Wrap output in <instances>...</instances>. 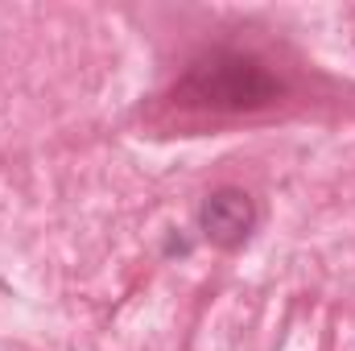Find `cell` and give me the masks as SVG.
<instances>
[{
	"label": "cell",
	"instance_id": "7a4b0ae2",
	"mask_svg": "<svg viewBox=\"0 0 355 351\" xmlns=\"http://www.w3.org/2000/svg\"><path fill=\"white\" fill-rule=\"evenodd\" d=\"M257 228V203L240 186H219L198 207V232L215 248H240Z\"/></svg>",
	"mask_w": 355,
	"mask_h": 351
},
{
	"label": "cell",
	"instance_id": "6da1fadb",
	"mask_svg": "<svg viewBox=\"0 0 355 351\" xmlns=\"http://www.w3.org/2000/svg\"><path fill=\"white\" fill-rule=\"evenodd\" d=\"M178 95L186 103L215 108V112H252V108L272 103L281 95V83L257 58L211 54V58H202L186 71V79L178 83Z\"/></svg>",
	"mask_w": 355,
	"mask_h": 351
}]
</instances>
